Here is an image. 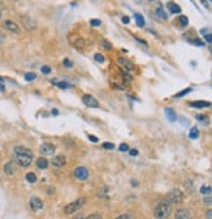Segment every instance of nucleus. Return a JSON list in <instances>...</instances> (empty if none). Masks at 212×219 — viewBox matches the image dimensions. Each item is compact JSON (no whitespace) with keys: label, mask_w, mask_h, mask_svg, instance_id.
<instances>
[{"label":"nucleus","mask_w":212,"mask_h":219,"mask_svg":"<svg viewBox=\"0 0 212 219\" xmlns=\"http://www.w3.org/2000/svg\"><path fill=\"white\" fill-rule=\"evenodd\" d=\"M14 157H16L17 163L22 167L30 166L33 162V153L27 148H23V146H16L14 148Z\"/></svg>","instance_id":"obj_1"},{"label":"nucleus","mask_w":212,"mask_h":219,"mask_svg":"<svg viewBox=\"0 0 212 219\" xmlns=\"http://www.w3.org/2000/svg\"><path fill=\"white\" fill-rule=\"evenodd\" d=\"M172 213V203L168 199H163L156 205L154 210V217L156 219H167Z\"/></svg>","instance_id":"obj_2"},{"label":"nucleus","mask_w":212,"mask_h":219,"mask_svg":"<svg viewBox=\"0 0 212 219\" xmlns=\"http://www.w3.org/2000/svg\"><path fill=\"white\" fill-rule=\"evenodd\" d=\"M85 202H86V198H80V199H77V201L69 203L68 206H65L64 213H65V214H68V215H69V214H74V213H77L81 207L85 205Z\"/></svg>","instance_id":"obj_3"},{"label":"nucleus","mask_w":212,"mask_h":219,"mask_svg":"<svg viewBox=\"0 0 212 219\" xmlns=\"http://www.w3.org/2000/svg\"><path fill=\"white\" fill-rule=\"evenodd\" d=\"M171 203H181L182 199H184V193H182L180 189H173L169 193L167 194V198Z\"/></svg>","instance_id":"obj_4"},{"label":"nucleus","mask_w":212,"mask_h":219,"mask_svg":"<svg viewBox=\"0 0 212 219\" xmlns=\"http://www.w3.org/2000/svg\"><path fill=\"white\" fill-rule=\"evenodd\" d=\"M82 102L87 106V107H91V108H98V107H100L99 104V102L96 100L93 95H90V94H85L82 97Z\"/></svg>","instance_id":"obj_5"},{"label":"nucleus","mask_w":212,"mask_h":219,"mask_svg":"<svg viewBox=\"0 0 212 219\" xmlns=\"http://www.w3.org/2000/svg\"><path fill=\"white\" fill-rule=\"evenodd\" d=\"M17 171H18V166H17V163L14 162V160H11V162H7L5 164H4V172H5L7 175H9V176L14 175Z\"/></svg>","instance_id":"obj_6"},{"label":"nucleus","mask_w":212,"mask_h":219,"mask_svg":"<svg viewBox=\"0 0 212 219\" xmlns=\"http://www.w3.org/2000/svg\"><path fill=\"white\" fill-rule=\"evenodd\" d=\"M74 176L78 180H86L89 177V170L86 167H77L74 170Z\"/></svg>","instance_id":"obj_7"},{"label":"nucleus","mask_w":212,"mask_h":219,"mask_svg":"<svg viewBox=\"0 0 212 219\" xmlns=\"http://www.w3.org/2000/svg\"><path fill=\"white\" fill-rule=\"evenodd\" d=\"M39 151L42 155H52L55 153V146L52 145V144H42L41 145V149H39Z\"/></svg>","instance_id":"obj_8"},{"label":"nucleus","mask_w":212,"mask_h":219,"mask_svg":"<svg viewBox=\"0 0 212 219\" xmlns=\"http://www.w3.org/2000/svg\"><path fill=\"white\" fill-rule=\"evenodd\" d=\"M21 22L23 24V26H25L27 30H34V29L37 27V22L34 20H31L29 16H23L21 17Z\"/></svg>","instance_id":"obj_9"},{"label":"nucleus","mask_w":212,"mask_h":219,"mask_svg":"<svg viewBox=\"0 0 212 219\" xmlns=\"http://www.w3.org/2000/svg\"><path fill=\"white\" fill-rule=\"evenodd\" d=\"M51 163H52V166L56 167V168L64 167L65 164H66V158H65L62 154H60V155H57V157H55L54 159H52Z\"/></svg>","instance_id":"obj_10"},{"label":"nucleus","mask_w":212,"mask_h":219,"mask_svg":"<svg viewBox=\"0 0 212 219\" xmlns=\"http://www.w3.org/2000/svg\"><path fill=\"white\" fill-rule=\"evenodd\" d=\"M175 219H191V213L187 209H178L175 214Z\"/></svg>","instance_id":"obj_11"},{"label":"nucleus","mask_w":212,"mask_h":219,"mask_svg":"<svg viewBox=\"0 0 212 219\" xmlns=\"http://www.w3.org/2000/svg\"><path fill=\"white\" fill-rule=\"evenodd\" d=\"M3 26L5 27L7 30L12 31V33H20V27L17 26V24H16V22H13V21H11V20H7V21H4Z\"/></svg>","instance_id":"obj_12"},{"label":"nucleus","mask_w":212,"mask_h":219,"mask_svg":"<svg viewBox=\"0 0 212 219\" xmlns=\"http://www.w3.org/2000/svg\"><path fill=\"white\" fill-rule=\"evenodd\" d=\"M30 206H31V209H33L34 211L41 210V209L43 207V201H42L39 197H31V199H30Z\"/></svg>","instance_id":"obj_13"},{"label":"nucleus","mask_w":212,"mask_h":219,"mask_svg":"<svg viewBox=\"0 0 212 219\" xmlns=\"http://www.w3.org/2000/svg\"><path fill=\"white\" fill-rule=\"evenodd\" d=\"M70 43H72V45H73L74 47H77V48H83L85 45H86L83 38H81V37H74V35L70 38Z\"/></svg>","instance_id":"obj_14"},{"label":"nucleus","mask_w":212,"mask_h":219,"mask_svg":"<svg viewBox=\"0 0 212 219\" xmlns=\"http://www.w3.org/2000/svg\"><path fill=\"white\" fill-rule=\"evenodd\" d=\"M117 61H118V64H121V65H124L125 68H126L128 71H133L134 69V65L130 63L129 60H126V59H124V57H118L117 59Z\"/></svg>","instance_id":"obj_15"},{"label":"nucleus","mask_w":212,"mask_h":219,"mask_svg":"<svg viewBox=\"0 0 212 219\" xmlns=\"http://www.w3.org/2000/svg\"><path fill=\"white\" fill-rule=\"evenodd\" d=\"M35 164H37V167H38V168L44 170V168L48 167V160H47L46 158H38V159H37V162H35Z\"/></svg>","instance_id":"obj_16"},{"label":"nucleus","mask_w":212,"mask_h":219,"mask_svg":"<svg viewBox=\"0 0 212 219\" xmlns=\"http://www.w3.org/2000/svg\"><path fill=\"white\" fill-rule=\"evenodd\" d=\"M190 106L196 107V108H204V107H210L211 103L210 102H191Z\"/></svg>","instance_id":"obj_17"},{"label":"nucleus","mask_w":212,"mask_h":219,"mask_svg":"<svg viewBox=\"0 0 212 219\" xmlns=\"http://www.w3.org/2000/svg\"><path fill=\"white\" fill-rule=\"evenodd\" d=\"M165 115L168 116V119H169L171 121H176V119H177L176 112L172 108H165Z\"/></svg>","instance_id":"obj_18"},{"label":"nucleus","mask_w":212,"mask_h":219,"mask_svg":"<svg viewBox=\"0 0 212 219\" xmlns=\"http://www.w3.org/2000/svg\"><path fill=\"white\" fill-rule=\"evenodd\" d=\"M168 8H169V11L172 13H180L181 12V8L178 7L177 4H175V3H169V4H168Z\"/></svg>","instance_id":"obj_19"},{"label":"nucleus","mask_w":212,"mask_h":219,"mask_svg":"<svg viewBox=\"0 0 212 219\" xmlns=\"http://www.w3.org/2000/svg\"><path fill=\"white\" fill-rule=\"evenodd\" d=\"M136 22H137V25L139 26V27H142V26H144V18L142 17V14H139V13H137L136 16Z\"/></svg>","instance_id":"obj_20"},{"label":"nucleus","mask_w":212,"mask_h":219,"mask_svg":"<svg viewBox=\"0 0 212 219\" xmlns=\"http://www.w3.org/2000/svg\"><path fill=\"white\" fill-rule=\"evenodd\" d=\"M156 14H157V16L160 17V18H163V20H167V18H168L167 13L164 12V9H163L161 7H157V8H156Z\"/></svg>","instance_id":"obj_21"},{"label":"nucleus","mask_w":212,"mask_h":219,"mask_svg":"<svg viewBox=\"0 0 212 219\" xmlns=\"http://www.w3.org/2000/svg\"><path fill=\"white\" fill-rule=\"evenodd\" d=\"M200 193L204 194V196H210V194L212 193V188L208 187V185H203L200 188Z\"/></svg>","instance_id":"obj_22"},{"label":"nucleus","mask_w":212,"mask_h":219,"mask_svg":"<svg viewBox=\"0 0 212 219\" xmlns=\"http://www.w3.org/2000/svg\"><path fill=\"white\" fill-rule=\"evenodd\" d=\"M100 45H102V47L104 50H112V45H111L107 39H102L100 41Z\"/></svg>","instance_id":"obj_23"},{"label":"nucleus","mask_w":212,"mask_h":219,"mask_svg":"<svg viewBox=\"0 0 212 219\" xmlns=\"http://www.w3.org/2000/svg\"><path fill=\"white\" fill-rule=\"evenodd\" d=\"M26 180H27V183H35L37 181V176H35V173H33V172H29L26 175Z\"/></svg>","instance_id":"obj_24"},{"label":"nucleus","mask_w":212,"mask_h":219,"mask_svg":"<svg viewBox=\"0 0 212 219\" xmlns=\"http://www.w3.org/2000/svg\"><path fill=\"white\" fill-rule=\"evenodd\" d=\"M190 138H198V136H199V132H198V129L196 128H193L191 130H190Z\"/></svg>","instance_id":"obj_25"},{"label":"nucleus","mask_w":212,"mask_h":219,"mask_svg":"<svg viewBox=\"0 0 212 219\" xmlns=\"http://www.w3.org/2000/svg\"><path fill=\"white\" fill-rule=\"evenodd\" d=\"M35 78H37L35 73H26V75H25V80L26 81H34Z\"/></svg>","instance_id":"obj_26"},{"label":"nucleus","mask_w":212,"mask_h":219,"mask_svg":"<svg viewBox=\"0 0 212 219\" xmlns=\"http://www.w3.org/2000/svg\"><path fill=\"white\" fill-rule=\"evenodd\" d=\"M62 64H64L65 68H72V67H73V61L69 60V59H64V60H62Z\"/></svg>","instance_id":"obj_27"},{"label":"nucleus","mask_w":212,"mask_h":219,"mask_svg":"<svg viewBox=\"0 0 212 219\" xmlns=\"http://www.w3.org/2000/svg\"><path fill=\"white\" fill-rule=\"evenodd\" d=\"M203 203H204V205L212 206V197H211V194H210L208 197H204V198H203Z\"/></svg>","instance_id":"obj_28"},{"label":"nucleus","mask_w":212,"mask_h":219,"mask_svg":"<svg viewBox=\"0 0 212 219\" xmlns=\"http://www.w3.org/2000/svg\"><path fill=\"white\" fill-rule=\"evenodd\" d=\"M180 22H181V25H182V26H187V24H189V20H187V17H186V16H181V17H180Z\"/></svg>","instance_id":"obj_29"},{"label":"nucleus","mask_w":212,"mask_h":219,"mask_svg":"<svg viewBox=\"0 0 212 219\" xmlns=\"http://www.w3.org/2000/svg\"><path fill=\"white\" fill-rule=\"evenodd\" d=\"M107 192H108V188H107V187H104L103 189H100V191H99V194H98V196H99V197H105V196H107Z\"/></svg>","instance_id":"obj_30"},{"label":"nucleus","mask_w":212,"mask_h":219,"mask_svg":"<svg viewBox=\"0 0 212 219\" xmlns=\"http://www.w3.org/2000/svg\"><path fill=\"white\" fill-rule=\"evenodd\" d=\"M116 219H133V215L130 213H126V214H122V215L117 217Z\"/></svg>","instance_id":"obj_31"},{"label":"nucleus","mask_w":212,"mask_h":219,"mask_svg":"<svg viewBox=\"0 0 212 219\" xmlns=\"http://www.w3.org/2000/svg\"><path fill=\"white\" fill-rule=\"evenodd\" d=\"M55 84L61 89H69V84H66V82H55Z\"/></svg>","instance_id":"obj_32"},{"label":"nucleus","mask_w":212,"mask_h":219,"mask_svg":"<svg viewBox=\"0 0 212 219\" xmlns=\"http://www.w3.org/2000/svg\"><path fill=\"white\" fill-rule=\"evenodd\" d=\"M95 60L98 61V63H103L105 59H104V56L102 55V53H96V55H95Z\"/></svg>","instance_id":"obj_33"},{"label":"nucleus","mask_w":212,"mask_h":219,"mask_svg":"<svg viewBox=\"0 0 212 219\" xmlns=\"http://www.w3.org/2000/svg\"><path fill=\"white\" fill-rule=\"evenodd\" d=\"M190 91H191V89H190V87H187L186 90H184V91H181V93L176 94V97H177V98H180V97H184V95H186L187 93H190Z\"/></svg>","instance_id":"obj_34"},{"label":"nucleus","mask_w":212,"mask_h":219,"mask_svg":"<svg viewBox=\"0 0 212 219\" xmlns=\"http://www.w3.org/2000/svg\"><path fill=\"white\" fill-rule=\"evenodd\" d=\"M41 71H42V73H44V75H47V73H50V72H51V67H48V65H43V67L41 68Z\"/></svg>","instance_id":"obj_35"},{"label":"nucleus","mask_w":212,"mask_h":219,"mask_svg":"<svg viewBox=\"0 0 212 219\" xmlns=\"http://www.w3.org/2000/svg\"><path fill=\"white\" fill-rule=\"evenodd\" d=\"M118 149H120V151H129V146H128V144H121Z\"/></svg>","instance_id":"obj_36"},{"label":"nucleus","mask_w":212,"mask_h":219,"mask_svg":"<svg viewBox=\"0 0 212 219\" xmlns=\"http://www.w3.org/2000/svg\"><path fill=\"white\" fill-rule=\"evenodd\" d=\"M90 25L96 27V26H100V25H102V22H100V20H91V21H90Z\"/></svg>","instance_id":"obj_37"},{"label":"nucleus","mask_w":212,"mask_h":219,"mask_svg":"<svg viewBox=\"0 0 212 219\" xmlns=\"http://www.w3.org/2000/svg\"><path fill=\"white\" fill-rule=\"evenodd\" d=\"M103 148L107 149V150H112L115 148V145L113 144H109V142H105V144H103Z\"/></svg>","instance_id":"obj_38"},{"label":"nucleus","mask_w":212,"mask_h":219,"mask_svg":"<svg viewBox=\"0 0 212 219\" xmlns=\"http://www.w3.org/2000/svg\"><path fill=\"white\" fill-rule=\"evenodd\" d=\"M86 219H103V217H102V215H99V214H93V215L87 217Z\"/></svg>","instance_id":"obj_39"},{"label":"nucleus","mask_w":212,"mask_h":219,"mask_svg":"<svg viewBox=\"0 0 212 219\" xmlns=\"http://www.w3.org/2000/svg\"><path fill=\"white\" fill-rule=\"evenodd\" d=\"M204 39L208 42V43H212V33H210V34H206L204 35Z\"/></svg>","instance_id":"obj_40"},{"label":"nucleus","mask_w":212,"mask_h":219,"mask_svg":"<svg viewBox=\"0 0 212 219\" xmlns=\"http://www.w3.org/2000/svg\"><path fill=\"white\" fill-rule=\"evenodd\" d=\"M129 154L132 155V157H136V155H138V150L137 149H132V150H129Z\"/></svg>","instance_id":"obj_41"},{"label":"nucleus","mask_w":212,"mask_h":219,"mask_svg":"<svg viewBox=\"0 0 212 219\" xmlns=\"http://www.w3.org/2000/svg\"><path fill=\"white\" fill-rule=\"evenodd\" d=\"M196 119L200 121H204V120H207V116L206 115H196Z\"/></svg>","instance_id":"obj_42"},{"label":"nucleus","mask_w":212,"mask_h":219,"mask_svg":"<svg viewBox=\"0 0 212 219\" xmlns=\"http://www.w3.org/2000/svg\"><path fill=\"white\" fill-rule=\"evenodd\" d=\"M89 138H90L91 142H98V138H96L95 136H93V134H89Z\"/></svg>","instance_id":"obj_43"},{"label":"nucleus","mask_w":212,"mask_h":219,"mask_svg":"<svg viewBox=\"0 0 212 219\" xmlns=\"http://www.w3.org/2000/svg\"><path fill=\"white\" fill-rule=\"evenodd\" d=\"M206 215H207V219H212V210H208L206 213Z\"/></svg>","instance_id":"obj_44"},{"label":"nucleus","mask_w":212,"mask_h":219,"mask_svg":"<svg viewBox=\"0 0 212 219\" xmlns=\"http://www.w3.org/2000/svg\"><path fill=\"white\" fill-rule=\"evenodd\" d=\"M129 21H130V18H129V17H126V16H124V17H122V22H124V24H129Z\"/></svg>","instance_id":"obj_45"},{"label":"nucleus","mask_w":212,"mask_h":219,"mask_svg":"<svg viewBox=\"0 0 212 219\" xmlns=\"http://www.w3.org/2000/svg\"><path fill=\"white\" fill-rule=\"evenodd\" d=\"M132 184H133L134 187H137L138 185V181H137V180H132Z\"/></svg>","instance_id":"obj_46"},{"label":"nucleus","mask_w":212,"mask_h":219,"mask_svg":"<svg viewBox=\"0 0 212 219\" xmlns=\"http://www.w3.org/2000/svg\"><path fill=\"white\" fill-rule=\"evenodd\" d=\"M200 2H202V3H203V4H204V7H206V8H208V3H207V2H206V0H200Z\"/></svg>","instance_id":"obj_47"},{"label":"nucleus","mask_w":212,"mask_h":219,"mask_svg":"<svg viewBox=\"0 0 212 219\" xmlns=\"http://www.w3.org/2000/svg\"><path fill=\"white\" fill-rule=\"evenodd\" d=\"M3 41H4V34H2V33H0V43H2Z\"/></svg>","instance_id":"obj_48"},{"label":"nucleus","mask_w":212,"mask_h":219,"mask_svg":"<svg viewBox=\"0 0 212 219\" xmlns=\"http://www.w3.org/2000/svg\"><path fill=\"white\" fill-rule=\"evenodd\" d=\"M73 219H83V217L80 214V215H77V217H76V218H73Z\"/></svg>","instance_id":"obj_49"},{"label":"nucleus","mask_w":212,"mask_h":219,"mask_svg":"<svg viewBox=\"0 0 212 219\" xmlns=\"http://www.w3.org/2000/svg\"><path fill=\"white\" fill-rule=\"evenodd\" d=\"M59 112H57V110H52V115H57Z\"/></svg>","instance_id":"obj_50"},{"label":"nucleus","mask_w":212,"mask_h":219,"mask_svg":"<svg viewBox=\"0 0 212 219\" xmlns=\"http://www.w3.org/2000/svg\"><path fill=\"white\" fill-rule=\"evenodd\" d=\"M3 90H4V85L0 84V91H3Z\"/></svg>","instance_id":"obj_51"},{"label":"nucleus","mask_w":212,"mask_h":219,"mask_svg":"<svg viewBox=\"0 0 212 219\" xmlns=\"http://www.w3.org/2000/svg\"><path fill=\"white\" fill-rule=\"evenodd\" d=\"M0 82H3V78H2V77H0Z\"/></svg>","instance_id":"obj_52"},{"label":"nucleus","mask_w":212,"mask_h":219,"mask_svg":"<svg viewBox=\"0 0 212 219\" xmlns=\"http://www.w3.org/2000/svg\"><path fill=\"white\" fill-rule=\"evenodd\" d=\"M0 17H2V12H0Z\"/></svg>","instance_id":"obj_53"}]
</instances>
